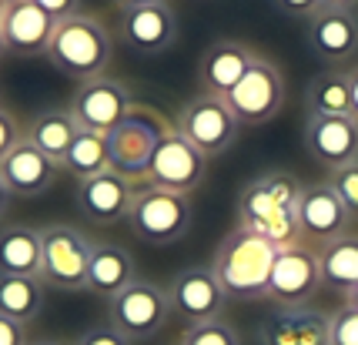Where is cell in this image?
I'll return each instance as SVG.
<instances>
[{
    "label": "cell",
    "mask_w": 358,
    "mask_h": 345,
    "mask_svg": "<svg viewBox=\"0 0 358 345\" xmlns=\"http://www.w3.org/2000/svg\"><path fill=\"white\" fill-rule=\"evenodd\" d=\"M74 134H78V121H74L71 108H47L31 121L24 138L34 141L47 157H54V161L61 164V157L67 155Z\"/></svg>",
    "instance_id": "obj_28"
},
{
    "label": "cell",
    "mask_w": 358,
    "mask_h": 345,
    "mask_svg": "<svg viewBox=\"0 0 358 345\" xmlns=\"http://www.w3.org/2000/svg\"><path fill=\"white\" fill-rule=\"evenodd\" d=\"M305 151L315 164L328 171H338L358 161V121L352 114L345 118H305L301 131Z\"/></svg>",
    "instance_id": "obj_16"
},
{
    "label": "cell",
    "mask_w": 358,
    "mask_h": 345,
    "mask_svg": "<svg viewBox=\"0 0 358 345\" xmlns=\"http://www.w3.org/2000/svg\"><path fill=\"white\" fill-rule=\"evenodd\" d=\"M204 174H208V157L171 127V131L164 134V141L157 144L144 181L155 185V188H164V191L191 195L194 188H201Z\"/></svg>",
    "instance_id": "obj_11"
},
{
    "label": "cell",
    "mask_w": 358,
    "mask_h": 345,
    "mask_svg": "<svg viewBox=\"0 0 358 345\" xmlns=\"http://www.w3.org/2000/svg\"><path fill=\"white\" fill-rule=\"evenodd\" d=\"M191 195H178V191H164L155 185H141L134 188L131 198V211H127V228L134 232V238L148 241V245H174L191 232Z\"/></svg>",
    "instance_id": "obj_4"
},
{
    "label": "cell",
    "mask_w": 358,
    "mask_h": 345,
    "mask_svg": "<svg viewBox=\"0 0 358 345\" xmlns=\"http://www.w3.org/2000/svg\"><path fill=\"white\" fill-rule=\"evenodd\" d=\"M54 24H57V20H50L34 0H7V7H3V14H0L3 48H7V54H17V57L47 54Z\"/></svg>",
    "instance_id": "obj_20"
},
{
    "label": "cell",
    "mask_w": 358,
    "mask_h": 345,
    "mask_svg": "<svg viewBox=\"0 0 358 345\" xmlns=\"http://www.w3.org/2000/svg\"><path fill=\"white\" fill-rule=\"evenodd\" d=\"M10 202H14V195H10V191H7V185L0 181V221H3V215H7Z\"/></svg>",
    "instance_id": "obj_39"
},
{
    "label": "cell",
    "mask_w": 358,
    "mask_h": 345,
    "mask_svg": "<svg viewBox=\"0 0 358 345\" xmlns=\"http://www.w3.org/2000/svg\"><path fill=\"white\" fill-rule=\"evenodd\" d=\"M131 198H134L131 178L117 174L114 168L78 181V211L87 221H94V225H117V221H127Z\"/></svg>",
    "instance_id": "obj_19"
},
{
    "label": "cell",
    "mask_w": 358,
    "mask_h": 345,
    "mask_svg": "<svg viewBox=\"0 0 358 345\" xmlns=\"http://www.w3.org/2000/svg\"><path fill=\"white\" fill-rule=\"evenodd\" d=\"M262 345H328V315L312 305H278L262 322Z\"/></svg>",
    "instance_id": "obj_22"
},
{
    "label": "cell",
    "mask_w": 358,
    "mask_h": 345,
    "mask_svg": "<svg viewBox=\"0 0 358 345\" xmlns=\"http://www.w3.org/2000/svg\"><path fill=\"white\" fill-rule=\"evenodd\" d=\"M285 94L288 91H285V74L278 71V64L258 54L248 74L224 94V104L231 108L241 127H258L278 118L285 108Z\"/></svg>",
    "instance_id": "obj_9"
},
{
    "label": "cell",
    "mask_w": 358,
    "mask_h": 345,
    "mask_svg": "<svg viewBox=\"0 0 358 345\" xmlns=\"http://www.w3.org/2000/svg\"><path fill=\"white\" fill-rule=\"evenodd\" d=\"M117 3V10H124V7H148V3H168V0H114Z\"/></svg>",
    "instance_id": "obj_40"
},
{
    "label": "cell",
    "mask_w": 358,
    "mask_h": 345,
    "mask_svg": "<svg viewBox=\"0 0 358 345\" xmlns=\"http://www.w3.org/2000/svg\"><path fill=\"white\" fill-rule=\"evenodd\" d=\"M305 111H308V118H345V114H352L348 74L338 67L318 71L305 87Z\"/></svg>",
    "instance_id": "obj_26"
},
{
    "label": "cell",
    "mask_w": 358,
    "mask_h": 345,
    "mask_svg": "<svg viewBox=\"0 0 358 345\" xmlns=\"http://www.w3.org/2000/svg\"><path fill=\"white\" fill-rule=\"evenodd\" d=\"M328 345H358V309L348 302L328 315Z\"/></svg>",
    "instance_id": "obj_31"
},
{
    "label": "cell",
    "mask_w": 358,
    "mask_h": 345,
    "mask_svg": "<svg viewBox=\"0 0 358 345\" xmlns=\"http://www.w3.org/2000/svg\"><path fill=\"white\" fill-rule=\"evenodd\" d=\"M114 54V37L108 24L94 14H71L54 24L50 44H47V61L54 71H61L71 80H94L104 78Z\"/></svg>",
    "instance_id": "obj_3"
},
{
    "label": "cell",
    "mask_w": 358,
    "mask_h": 345,
    "mask_svg": "<svg viewBox=\"0 0 358 345\" xmlns=\"http://www.w3.org/2000/svg\"><path fill=\"white\" fill-rule=\"evenodd\" d=\"M138 279V268L131 251L114 245V241H101L94 245L91 268H87V292L97 298H114L117 292H124L127 285Z\"/></svg>",
    "instance_id": "obj_23"
},
{
    "label": "cell",
    "mask_w": 358,
    "mask_h": 345,
    "mask_svg": "<svg viewBox=\"0 0 358 345\" xmlns=\"http://www.w3.org/2000/svg\"><path fill=\"white\" fill-rule=\"evenodd\" d=\"M345 302H348L352 309H358V285H355V288H352V292H348V295H345Z\"/></svg>",
    "instance_id": "obj_42"
},
{
    "label": "cell",
    "mask_w": 358,
    "mask_h": 345,
    "mask_svg": "<svg viewBox=\"0 0 358 345\" xmlns=\"http://www.w3.org/2000/svg\"><path fill=\"white\" fill-rule=\"evenodd\" d=\"M255 61H258V54L245 41H231V37L215 41V44L204 48L201 61H198V84H201L204 94L224 97L238 80L248 74Z\"/></svg>",
    "instance_id": "obj_21"
},
{
    "label": "cell",
    "mask_w": 358,
    "mask_h": 345,
    "mask_svg": "<svg viewBox=\"0 0 358 345\" xmlns=\"http://www.w3.org/2000/svg\"><path fill=\"white\" fill-rule=\"evenodd\" d=\"M328 185H331V188H335V195L342 198V204L348 208L352 221H358V161H355V164H348V168L331 171Z\"/></svg>",
    "instance_id": "obj_32"
},
{
    "label": "cell",
    "mask_w": 358,
    "mask_h": 345,
    "mask_svg": "<svg viewBox=\"0 0 358 345\" xmlns=\"http://www.w3.org/2000/svg\"><path fill=\"white\" fill-rule=\"evenodd\" d=\"M345 74H348V94H352V118L358 121V64H352Z\"/></svg>",
    "instance_id": "obj_38"
},
{
    "label": "cell",
    "mask_w": 358,
    "mask_h": 345,
    "mask_svg": "<svg viewBox=\"0 0 358 345\" xmlns=\"http://www.w3.org/2000/svg\"><path fill=\"white\" fill-rule=\"evenodd\" d=\"M171 298L168 288L148 279H134L124 292L108 302V322L117 332H124L131 342H144L155 339L157 332L171 322Z\"/></svg>",
    "instance_id": "obj_7"
},
{
    "label": "cell",
    "mask_w": 358,
    "mask_h": 345,
    "mask_svg": "<svg viewBox=\"0 0 358 345\" xmlns=\"http://www.w3.org/2000/svg\"><path fill=\"white\" fill-rule=\"evenodd\" d=\"M78 345H131V339L114 329L110 322H104V325H91V329L80 332Z\"/></svg>",
    "instance_id": "obj_33"
},
{
    "label": "cell",
    "mask_w": 358,
    "mask_h": 345,
    "mask_svg": "<svg viewBox=\"0 0 358 345\" xmlns=\"http://www.w3.org/2000/svg\"><path fill=\"white\" fill-rule=\"evenodd\" d=\"M322 288V268H318V248L308 241L278 248L271 279H268V302L275 305H308L315 292Z\"/></svg>",
    "instance_id": "obj_10"
},
{
    "label": "cell",
    "mask_w": 358,
    "mask_h": 345,
    "mask_svg": "<svg viewBox=\"0 0 358 345\" xmlns=\"http://www.w3.org/2000/svg\"><path fill=\"white\" fill-rule=\"evenodd\" d=\"M181 345H241V339L224 318H211V322L187 325L181 335Z\"/></svg>",
    "instance_id": "obj_30"
},
{
    "label": "cell",
    "mask_w": 358,
    "mask_h": 345,
    "mask_svg": "<svg viewBox=\"0 0 358 345\" xmlns=\"http://www.w3.org/2000/svg\"><path fill=\"white\" fill-rule=\"evenodd\" d=\"M3 7H7V0H0V14H3Z\"/></svg>",
    "instance_id": "obj_45"
},
{
    "label": "cell",
    "mask_w": 358,
    "mask_h": 345,
    "mask_svg": "<svg viewBox=\"0 0 358 345\" xmlns=\"http://www.w3.org/2000/svg\"><path fill=\"white\" fill-rule=\"evenodd\" d=\"M171 131V125L164 121V114H157L155 108H134L127 111L117 125L104 134L108 141V164L124 178H144L148 164L155 157L157 144L164 141V134Z\"/></svg>",
    "instance_id": "obj_5"
},
{
    "label": "cell",
    "mask_w": 358,
    "mask_h": 345,
    "mask_svg": "<svg viewBox=\"0 0 358 345\" xmlns=\"http://www.w3.org/2000/svg\"><path fill=\"white\" fill-rule=\"evenodd\" d=\"M3 54H7V48H3V37H0V57H3Z\"/></svg>",
    "instance_id": "obj_44"
},
{
    "label": "cell",
    "mask_w": 358,
    "mask_h": 345,
    "mask_svg": "<svg viewBox=\"0 0 358 345\" xmlns=\"http://www.w3.org/2000/svg\"><path fill=\"white\" fill-rule=\"evenodd\" d=\"M271 3L285 17H295V20H308V17H315L325 7V0H271Z\"/></svg>",
    "instance_id": "obj_34"
},
{
    "label": "cell",
    "mask_w": 358,
    "mask_h": 345,
    "mask_svg": "<svg viewBox=\"0 0 358 345\" xmlns=\"http://www.w3.org/2000/svg\"><path fill=\"white\" fill-rule=\"evenodd\" d=\"M275 255H278V248L265 235L241 228V225L221 238L211 272L221 282L228 302H262L268 295Z\"/></svg>",
    "instance_id": "obj_2"
},
{
    "label": "cell",
    "mask_w": 358,
    "mask_h": 345,
    "mask_svg": "<svg viewBox=\"0 0 358 345\" xmlns=\"http://www.w3.org/2000/svg\"><path fill=\"white\" fill-rule=\"evenodd\" d=\"M328 7H352V10H355L358 7V0H325Z\"/></svg>",
    "instance_id": "obj_41"
},
{
    "label": "cell",
    "mask_w": 358,
    "mask_h": 345,
    "mask_svg": "<svg viewBox=\"0 0 358 345\" xmlns=\"http://www.w3.org/2000/svg\"><path fill=\"white\" fill-rule=\"evenodd\" d=\"M174 131L187 138L201 151L208 161L224 155L234 141H238V118L231 114V108L224 104V97L218 94H194L191 101L181 104V111L174 114Z\"/></svg>",
    "instance_id": "obj_8"
},
{
    "label": "cell",
    "mask_w": 358,
    "mask_h": 345,
    "mask_svg": "<svg viewBox=\"0 0 358 345\" xmlns=\"http://www.w3.org/2000/svg\"><path fill=\"white\" fill-rule=\"evenodd\" d=\"M318 268H322V285L325 288H335V292L348 295L358 285V235L355 232H345V235L318 245Z\"/></svg>",
    "instance_id": "obj_25"
},
{
    "label": "cell",
    "mask_w": 358,
    "mask_h": 345,
    "mask_svg": "<svg viewBox=\"0 0 358 345\" xmlns=\"http://www.w3.org/2000/svg\"><path fill=\"white\" fill-rule=\"evenodd\" d=\"M298 195H301V181L288 171H268L248 181L238 195L241 228L265 235L275 248L301 245L305 238L298 228Z\"/></svg>",
    "instance_id": "obj_1"
},
{
    "label": "cell",
    "mask_w": 358,
    "mask_h": 345,
    "mask_svg": "<svg viewBox=\"0 0 358 345\" xmlns=\"http://www.w3.org/2000/svg\"><path fill=\"white\" fill-rule=\"evenodd\" d=\"M27 345H61V342H54V339H41V342H27Z\"/></svg>",
    "instance_id": "obj_43"
},
{
    "label": "cell",
    "mask_w": 358,
    "mask_h": 345,
    "mask_svg": "<svg viewBox=\"0 0 358 345\" xmlns=\"http://www.w3.org/2000/svg\"><path fill=\"white\" fill-rule=\"evenodd\" d=\"M348 225H352V215H348V208L342 204V198L335 195V188L328 181L301 185V195H298V228H301L305 241L325 245L331 238L345 235Z\"/></svg>",
    "instance_id": "obj_18"
},
{
    "label": "cell",
    "mask_w": 358,
    "mask_h": 345,
    "mask_svg": "<svg viewBox=\"0 0 358 345\" xmlns=\"http://www.w3.org/2000/svg\"><path fill=\"white\" fill-rule=\"evenodd\" d=\"M108 168L110 164H108V141H104V134L78 127L67 155L61 157V171H71L78 181H84V178H94V174L108 171Z\"/></svg>",
    "instance_id": "obj_29"
},
{
    "label": "cell",
    "mask_w": 358,
    "mask_h": 345,
    "mask_svg": "<svg viewBox=\"0 0 358 345\" xmlns=\"http://www.w3.org/2000/svg\"><path fill=\"white\" fill-rule=\"evenodd\" d=\"M168 298H171V312L178 318H185L187 325H198V322H211L221 318L228 295L221 282L215 279L211 265H191L181 268L168 285Z\"/></svg>",
    "instance_id": "obj_12"
},
{
    "label": "cell",
    "mask_w": 358,
    "mask_h": 345,
    "mask_svg": "<svg viewBox=\"0 0 358 345\" xmlns=\"http://www.w3.org/2000/svg\"><path fill=\"white\" fill-rule=\"evenodd\" d=\"M34 3H37L50 20H64V17L78 14V7H80V0H34Z\"/></svg>",
    "instance_id": "obj_36"
},
{
    "label": "cell",
    "mask_w": 358,
    "mask_h": 345,
    "mask_svg": "<svg viewBox=\"0 0 358 345\" xmlns=\"http://www.w3.org/2000/svg\"><path fill=\"white\" fill-rule=\"evenodd\" d=\"M44 241L41 228L24 221L0 225V275H41Z\"/></svg>",
    "instance_id": "obj_24"
},
{
    "label": "cell",
    "mask_w": 358,
    "mask_h": 345,
    "mask_svg": "<svg viewBox=\"0 0 358 345\" xmlns=\"http://www.w3.org/2000/svg\"><path fill=\"white\" fill-rule=\"evenodd\" d=\"M57 171H61V164L54 157H47L27 138L17 141L7 151V157L0 161V181L7 185V191L14 198H24V202L47 195V191L54 188V181H57Z\"/></svg>",
    "instance_id": "obj_17"
},
{
    "label": "cell",
    "mask_w": 358,
    "mask_h": 345,
    "mask_svg": "<svg viewBox=\"0 0 358 345\" xmlns=\"http://www.w3.org/2000/svg\"><path fill=\"white\" fill-rule=\"evenodd\" d=\"M117 37L138 54H164L178 41V14L171 3H148L117 10Z\"/></svg>",
    "instance_id": "obj_15"
},
{
    "label": "cell",
    "mask_w": 358,
    "mask_h": 345,
    "mask_svg": "<svg viewBox=\"0 0 358 345\" xmlns=\"http://www.w3.org/2000/svg\"><path fill=\"white\" fill-rule=\"evenodd\" d=\"M17 141H24V134H20V125H17V118L10 114V111L0 108V161L7 157V151H10Z\"/></svg>",
    "instance_id": "obj_35"
},
{
    "label": "cell",
    "mask_w": 358,
    "mask_h": 345,
    "mask_svg": "<svg viewBox=\"0 0 358 345\" xmlns=\"http://www.w3.org/2000/svg\"><path fill=\"white\" fill-rule=\"evenodd\" d=\"M305 44L318 61L348 64L358 57V10L352 7H322L305 20Z\"/></svg>",
    "instance_id": "obj_13"
},
{
    "label": "cell",
    "mask_w": 358,
    "mask_h": 345,
    "mask_svg": "<svg viewBox=\"0 0 358 345\" xmlns=\"http://www.w3.org/2000/svg\"><path fill=\"white\" fill-rule=\"evenodd\" d=\"M131 108H134V101H131L127 84L114 78L84 80L71 97V114H74L78 127L97 131V134H108Z\"/></svg>",
    "instance_id": "obj_14"
},
{
    "label": "cell",
    "mask_w": 358,
    "mask_h": 345,
    "mask_svg": "<svg viewBox=\"0 0 358 345\" xmlns=\"http://www.w3.org/2000/svg\"><path fill=\"white\" fill-rule=\"evenodd\" d=\"M24 329H27V325H20L14 318H3V315H0V345H27Z\"/></svg>",
    "instance_id": "obj_37"
},
{
    "label": "cell",
    "mask_w": 358,
    "mask_h": 345,
    "mask_svg": "<svg viewBox=\"0 0 358 345\" xmlns=\"http://www.w3.org/2000/svg\"><path fill=\"white\" fill-rule=\"evenodd\" d=\"M44 288L41 275H0V315L31 325L44 309Z\"/></svg>",
    "instance_id": "obj_27"
},
{
    "label": "cell",
    "mask_w": 358,
    "mask_h": 345,
    "mask_svg": "<svg viewBox=\"0 0 358 345\" xmlns=\"http://www.w3.org/2000/svg\"><path fill=\"white\" fill-rule=\"evenodd\" d=\"M44 258H41V282L57 292H87V268H91L94 241L74 225H47L41 228Z\"/></svg>",
    "instance_id": "obj_6"
}]
</instances>
